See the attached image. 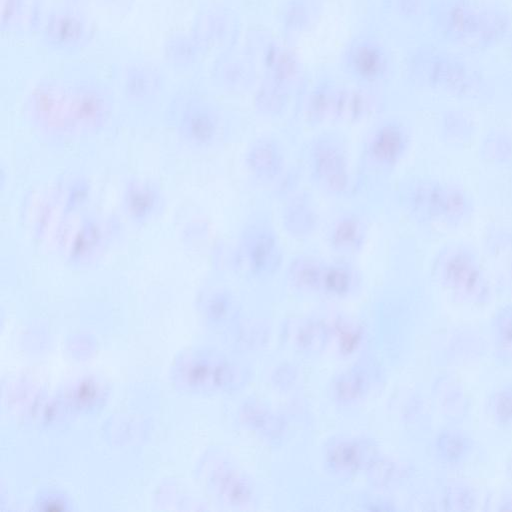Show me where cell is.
<instances>
[{"mask_svg": "<svg viewBox=\"0 0 512 512\" xmlns=\"http://www.w3.org/2000/svg\"><path fill=\"white\" fill-rule=\"evenodd\" d=\"M492 338L496 356L507 364H512V305L497 311L492 324Z\"/></svg>", "mask_w": 512, "mask_h": 512, "instance_id": "19", "label": "cell"}, {"mask_svg": "<svg viewBox=\"0 0 512 512\" xmlns=\"http://www.w3.org/2000/svg\"><path fill=\"white\" fill-rule=\"evenodd\" d=\"M368 388L367 373L354 368L339 376L333 385V394L340 404L350 405L361 400Z\"/></svg>", "mask_w": 512, "mask_h": 512, "instance_id": "18", "label": "cell"}, {"mask_svg": "<svg viewBox=\"0 0 512 512\" xmlns=\"http://www.w3.org/2000/svg\"><path fill=\"white\" fill-rule=\"evenodd\" d=\"M372 456V445L357 438H339L326 448L325 461L330 470L340 476L358 472Z\"/></svg>", "mask_w": 512, "mask_h": 512, "instance_id": "11", "label": "cell"}, {"mask_svg": "<svg viewBox=\"0 0 512 512\" xmlns=\"http://www.w3.org/2000/svg\"><path fill=\"white\" fill-rule=\"evenodd\" d=\"M361 277L351 263L345 260L325 261L319 295L330 298H346L356 292Z\"/></svg>", "mask_w": 512, "mask_h": 512, "instance_id": "12", "label": "cell"}, {"mask_svg": "<svg viewBox=\"0 0 512 512\" xmlns=\"http://www.w3.org/2000/svg\"><path fill=\"white\" fill-rule=\"evenodd\" d=\"M182 127L188 138L199 144L208 145L219 131V117L214 109L200 101L191 102L184 110Z\"/></svg>", "mask_w": 512, "mask_h": 512, "instance_id": "13", "label": "cell"}, {"mask_svg": "<svg viewBox=\"0 0 512 512\" xmlns=\"http://www.w3.org/2000/svg\"><path fill=\"white\" fill-rule=\"evenodd\" d=\"M178 369L188 378V385L201 391L235 390L249 378L243 366L217 353L195 354Z\"/></svg>", "mask_w": 512, "mask_h": 512, "instance_id": "4", "label": "cell"}, {"mask_svg": "<svg viewBox=\"0 0 512 512\" xmlns=\"http://www.w3.org/2000/svg\"><path fill=\"white\" fill-rule=\"evenodd\" d=\"M334 86V82L326 80L310 92L306 105V118L310 125H319L331 119Z\"/></svg>", "mask_w": 512, "mask_h": 512, "instance_id": "20", "label": "cell"}, {"mask_svg": "<svg viewBox=\"0 0 512 512\" xmlns=\"http://www.w3.org/2000/svg\"><path fill=\"white\" fill-rule=\"evenodd\" d=\"M29 108L45 126L81 131L105 121L111 110V100L104 88L93 81L53 78L34 88Z\"/></svg>", "mask_w": 512, "mask_h": 512, "instance_id": "1", "label": "cell"}, {"mask_svg": "<svg viewBox=\"0 0 512 512\" xmlns=\"http://www.w3.org/2000/svg\"><path fill=\"white\" fill-rule=\"evenodd\" d=\"M344 72L362 85L386 80L392 70V58L382 41L371 35H358L348 42L341 55Z\"/></svg>", "mask_w": 512, "mask_h": 512, "instance_id": "5", "label": "cell"}, {"mask_svg": "<svg viewBox=\"0 0 512 512\" xmlns=\"http://www.w3.org/2000/svg\"><path fill=\"white\" fill-rule=\"evenodd\" d=\"M28 0H0V24L3 32H12L22 24L28 12Z\"/></svg>", "mask_w": 512, "mask_h": 512, "instance_id": "23", "label": "cell"}, {"mask_svg": "<svg viewBox=\"0 0 512 512\" xmlns=\"http://www.w3.org/2000/svg\"><path fill=\"white\" fill-rule=\"evenodd\" d=\"M501 509H503V510H512V500L504 502Z\"/></svg>", "mask_w": 512, "mask_h": 512, "instance_id": "28", "label": "cell"}, {"mask_svg": "<svg viewBox=\"0 0 512 512\" xmlns=\"http://www.w3.org/2000/svg\"><path fill=\"white\" fill-rule=\"evenodd\" d=\"M242 252L248 270L259 278L273 275L282 263V247L277 233L264 221H254L246 227Z\"/></svg>", "mask_w": 512, "mask_h": 512, "instance_id": "8", "label": "cell"}, {"mask_svg": "<svg viewBox=\"0 0 512 512\" xmlns=\"http://www.w3.org/2000/svg\"><path fill=\"white\" fill-rule=\"evenodd\" d=\"M447 502L452 506V509L468 510L474 504V495L466 487L454 486L447 491Z\"/></svg>", "mask_w": 512, "mask_h": 512, "instance_id": "26", "label": "cell"}, {"mask_svg": "<svg viewBox=\"0 0 512 512\" xmlns=\"http://www.w3.org/2000/svg\"><path fill=\"white\" fill-rule=\"evenodd\" d=\"M423 0H389L391 7L401 15L410 16L417 14Z\"/></svg>", "mask_w": 512, "mask_h": 512, "instance_id": "27", "label": "cell"}, {"mask_svg": "<svg viewBox=\"0 0 512 512\" xmlns=\"http://www.w3.org/2000/svg\"><path fill=\"white\" fill-rule=\"evenodd\" d=\"M329 337V328L323 323L315 320H303L297 325L293 340L299 350L319 352L325 347Z\"/></svg>", "mask_w": 512, "mask_h": 512, "instance_id": "21", "label": "cell"}, {"mask_svg": "<svg viewBox=\"0 0 512 512\" xmlns=\"http://www.w3.org/2000/svg\"><path fill=\"white\" fill-rule=\"evenodd\" d=\"M160 84L161 75L151 64H133L125 75V88L136 97H146L155 93L159 89Z\"/></svg>", "mask_w": 512, "mask_h": 512, "instance_id": "17", "label": "cell"}, {"mask_svg": "<svg viewBox=\"0 0 512 512\" xmlns=\"http://www.w3.org/2000/svg\"><path fill=\"white\" fill-rule=\"evenodd\" d=\"M308 169L315 186L329 196H342L350 188L349 155L344 139L334 132L317 135L308 149Z\"/></svg>", "mask_w": 512, "mask_h": 512, "instance_id": "2", "label": "cell"}, {"mask_svg": "<svg viewBox=\"0 0 512 512\" xmlns=\"http://www.w3.org/2000/svg\"><path fill=\"white\" fill-rule=\"evenodd\" d=\"M324 262L325 260L308 255L294 258L287 270L289 283L300 292L319 295Z\"/></svg>", "mask_w": 512, "mask_h": 512, "instance_id": "15", "label": "cell"}, {"mask_svg": "<svg viewBox=\"0 0 512 512\" xmlns=\"http://www.w3.org/2000/svg\"><path fill=\"white\" fill-rule=\"evenodd\" d=\"M404 127L395 120L377 124L369 133L363 148V165L372 173L392 170L400 161L407 145Z\"/></svg>", "mask_w": 512, "mask_h": 512, "instance_id": "7", "label": "cell"}, {"mask_svg": "<svg viewBox=\"0 0 512 512\" xmlns=\"http://www.w3.org/2000/svg\"><path fill=\"white\" fill-rule=\"evenodd\" d=\"M435 449L442 462L458 465L469 457L472 451V440L464 432L447 428L439 432Z\"/></svg>", "mask_w": 512, "mask_h": 512, "instance_id": "16", "label": "cell"}, {"mask_svg": "<svg viewBox=\"0 0 512 512\" xmlns=\"http://www.w3.org/2000/svg\"><path fill=\"white\" fill-rule=\"evenodd\" d=\"M40 39L58 52H73L86 46L92 35L88 18L70 6L50 8L36 22Z\"/></svg>", "mask_w": 512, "mask_h": 512, "instance_id": "6", "label": "cell"}, {"mask_svg": "<svg viewBox=\"0 0 512 512\" xmlns=\"http://www.w3.org/2000/svg\"><path fill=\"white\" fill-rule=\"evenodd\" d=\"M282 222L293 237L304 238L317 227L318 215L311 197L305 193L295 195L284 207Z\"/></svg>", "mask_w": 512, "mask_h": 512, "instance_id": "14", "label": "cell"}, {"mask_svg": "<svg viewBox=\"0 0 512 512\" xmlns=\"http://www.w3.org/2000/svg\"><path fill=\"white\" fill-rule=\"evenodd\" d=\"M169 56L179 64L192 62L197 54V45L191 37L180 36L168 48Z\"/></svg>", "mask_w": 512, "mask_h": 512, "instance_id": "24", "label": "cell"}, {"mask_svg": "<svg viewBox=\"0 0 512 512\" xmlns=\"http://www.w3.org/2000/svg\"><path fill=\"white\" fill-rule=\"evenodd\" d=\"M245 163L249 173L260 182L277 180L285 168L283 148L271 137H260L248 147Z\"/></svg>", "mask_w": 512, "mask_h": 512, "instance_id": "10", "label": "cell"}, {"mask_svg": "<svg viewBox=\"0 0 512 512\" xmlns=\"http://www.w3.org/2000/svg\"><path fill=\"white\" fill-rule=\"evenodd\" d=\"M265 74L255 98L264 115L280 114L288 105L299 75V63L287 48L272 44L265 53Z\"/></svg>", "mask_w": 512, "mask_h": 512, "instance_id": "3", "label": "cell"}, {"mask_svg": "<svg viewBox=\"0 0 512 512\" xmlns=\"http://www.w3.org/2000/svg\"><path fill=\"white\" fill-rule=\"evenodd\" d=\"M367 235L366 220L355 212L347 211L330 222L326 230V242L332 251L348 257L362 250Z\"/></svg>", "mask_w": 512, "mask_h": 512, "instance_id": "9", "label": "cell"}, {"mask_svg": "<svg viewBox=\"0 0 512 512\" xmlns=\"http://www.w3.org/2000/svg\"><path fill=\"white\" fill-rule=\"evenodd\" d=\"M508 473L511 475V478H512V458L508 464Z\"/></svg>", "mask_w": 512, "mask_h": 512, "instance_id": "29", "label": "cell"}, {"mask_svg": "<svg viewBox=\"0 0 512 512\" xmlns=\"http://www.w3.org/2000/svg\"><path fill=\"white\" fill-rule=\"evenodd\" d=\"M486 410L495 424L512 429V385L502 386L492 392L487 400Z\"/></svg>", "mask_w": 512, "mask_h": 512, "instance_id": "22", "label": "cell"}, {"mask_svg": "<svg viewBox=\"0 0 512 512\" xmlns=\"http://www.w3.org/2000/svg\"><path fill=\"white\" fill-rule=\"evenodd\" d=\"M337 325L339 328H334L336 330V334L338 335V344L341 351L348 353L351 352L360 340V331L359 328L352 322H347L345 320L341 321Z\"/></svg>", "mask_w": 512, "mask_h": 512, "instance_id": "25", "label": "cell"}]
</instances>
